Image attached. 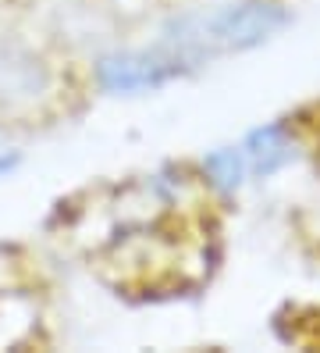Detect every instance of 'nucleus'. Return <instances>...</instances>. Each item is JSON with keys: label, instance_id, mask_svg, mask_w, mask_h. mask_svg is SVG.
I'll return each mask as SVG.
<instances>
[{"label": "nucleus", "instance_id": "obj_1", "mask_svg": "<svg viewBox=\"0 0 320 353\" xmlns=\"http://www.w3.org/2000/svg\"><path fill=\"white\" fill-rule=\"evenodd\" d=\"M68 100L64 57L18 18L0 14V121L39 125Z\"/></svg>", "mask_w": 320, "mask_h": 353}, {"label": "nucleus", "instance_id": "obj_2", "mask_svg": "<svg viewBox=\"0 0 320 353\" xmlns=\"http://www.w3.org/2000/svg\"><path fill=\"white\" fill-rule=\"evenodd\" d=\"M185 65L160 43L153 50H118L96 61V86L103 93H146L175 79Z\"/></svg>", "mask_w": 320, "mask_h": 353}, {"label": "nucleus", "instance_id": "obj_3", "mask_svg": "<svg viewBox=\"0 0 320 353\" xmlns=\"http://www.w3.org/2000/svg\"><path fill=\"white\" fill-rule=\"evenodd\" d=\"M239 150L246 157V168L249 175H274V172H281L285 164L292 161V136L285 125H264V129H253L242 143H239Z\"/></svg>", "mask_w": 320, "mask_h": 353}, {"label": "nucleus", "instance_id": "obj_4", "mask_svg": "<svg viewBox=\"0 0 320 353\" xmlns=\"http://www.w3.org/2000/svg\"><path fill=\"white\" fill-rule=\"evenodd\" d=\"M203 168L210 175V182L217 185V190H239V185L246 182L249 168H246V157L239 147H224V150H213L206 161H203Z\"/></svg>", "mask_w": 320, "mask_h": 353}, {"label": "nucleus", "instance_id": "obj_5", "mask_svg": "<svg viewBox=\"0 0 320 353\" xmlns=\"http://www.w3.org/2000/svg\"><path fill=\"white\" fill-rule=\"evenodd\" d=\"M18 161H21V157H18L14 150H0V179H8V175L18 168Z\"/></svg>", "mask_w": 320, "mask_h": 353}]
</instances>
